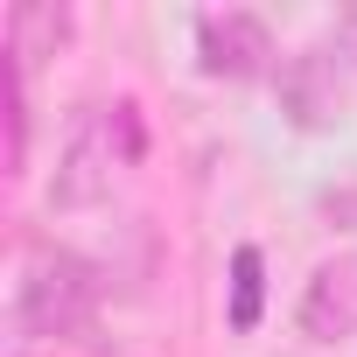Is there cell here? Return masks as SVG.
Returning <instances> with one entry per match:
<instances>
[{
	"label": "cell",
	"instance_id": "cell-1",
	"mask_svg": "<svg viewBox=\"0 0 357 357\" xmlns=\"http://www.w3.org/2000/svg\"><path fill=\"white\" fill-rule=\"evenodd\" d=\"M140 161H147V126H140L133 98H98V105L70 112L56 168H50V211H91V204H105Z\"/></svg>",
	"mask_w": 357,
	"mask_h": 357
},
{
	"label": "cell",
	"instance_id": "cell-2",
	"mask_svg": "<svg viewBox=\"0 0 357 357\" xmlns=\"http://www.w3.org/2000/svg\"><path fill=\"white\" fill-rule=\"evenodd\" d=\"M98 301H105V273L84 252L43 238V245H29L22 280H15V336L36 350H63L98 322Z\"/></svg>",
	"mask_w": 357,
	"mask_h": 357
},
{
	"label": "cell",
	"instance_id": "cell-3",
	"mask_svg": "<svg viewBox=\"0 0 357 357\" xmlns=\"http://www.w3.org/2000/svg\"><path fill=\"white\" fill-rule=\"evenodd\" d=\"M197 63H204V77L252 84V77H273L280 70V43H273L266 15L218 8V15H197Z\"/></svg>",
	"mask_w": 357,
	"mask_h": 357
},
{
	"label": "cell",
	"instance_id": "cell-4",
	"mask_svg": "<svg viewBox=\"0 0 357 357\" xmlns=\"http://www.w3.org/2000/svg\"><path fill=\"white\" fill-rule=\"evenodd\" d=\"M294 336L315 343V350L357 336V252H336V259H322L301 280V294H294Z\"/></svg>",
	"mask_w": 357,
	"mask_h": 357
},
{
	"label": "cell",
	"instance_id": "cell-5",
	"mask_svg": "<svg viewBox=\"0 0 357 357\" xmlns=\"http://www.w3.org/2000/svg\"><path fill=\"white\" fill-rule=\"evenodd\" d=\"M343 63L329 56V43H308V50H294V56H280V70H273V91H280V112L301 126V133H315V126H329L336 112H343Z\"/></svg>",
	"mask_w": 357,
	"mask_h": 357
},
{
	"label": "cell",
	"instance_id": "cell-6",
	"mask_svg": "<svg viewBox=\"0 0 357 357\" xmlns=\"http://www.w3.org/2000/svg\"><path fill=\"white\" fill-rule=\"evenodd\" d=\"M70 36H77V15L63 8V0H22V8L8 15V63L36 70L43 56H63Z\"/></svg>",
	"mask_w": 357,
	"mask_h": 357
},
{
	"label": "cell",
	"instance_id": "cell-7",
	"mask_svg": "<svg viewBox=\"0 0 357 357\" xmlns=\"http://www.w3.org/2000/svg\"><path fill=\"white\" fill-rule=\"evenodd\" d=\"M259 308H266V259H259V245H238L231 252V308H225V322L238 336H252Z\"/></svg>",
	"mask_w": 357,
	"mask_h": 357
},
{
	"label": "cell",
	"instance_id": "cell-8",
	"mask_svg": "<svg viewBox=\"0 0 357 357\" xmlns=\"http://www.w3.org/2000/svg\"><path fill=\"white\" fill-rule=\"evenodd\" d=\"M29 133H36V112H29V70L8 63V175L29 168Z\"/></svg>",
	"mask_w": 357,
	"mask_h": 357
},
{
	"label": "cell",
	"instance_id": "cell-9",
	"mask_svg": "<svg viewBox=\"0 0 357 357\" xmlns=\"http://www.w3.org/2000/svg\"><path fill=\"white\" fill-rule=\"evenodd\" d=\"M322 43H329V56H336L343 70H357V8H343V15L329 22V36H322Z\"/></svg>",
	"mask_w": 357,
	"mask_h": 357
}]
</instances>
